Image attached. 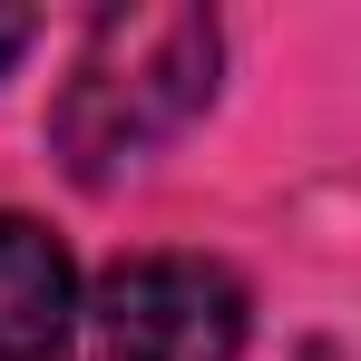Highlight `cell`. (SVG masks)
Instances as JSON below:
<instances>
[{"label": "cell", "mask_w": 361, "mask_h": 361, "mask_svg": "<svg viewBox=\"0 0 361 361\" xmlns=\"http://www.w3.org/2000/svg\"><path fill=\"white\" fill-rule=\"evenodd\" d=\"M78 322V274L30 215H0V361H59Z\"/></svg>", "instance_id": "obj_3"}, {"label": "cell", "mask_w": 361, "mask_h": 361, "mask_svg": "<svg viewBox=\"0 0 361 361\" xmlns=\"http://www.w3.org/2000/svg\"><path fill=\"white\" fill-rule=\"evenodd\" d=\"M205 98H215V20L185 0H147V10H108L88 30L59 108H49V137H59L68 176L108 185L147 147H166Z\"/></svg>", "instance_id": "obj_1"}, {"label": "cell", "mask_w": 361, "mask_h": 361, "mask_svg": "<svg viewBox=\"0 0 361 361\" xmlns=\"http://www.w3.org/2000/svg\"><path fill=\"white\" fill-rule=\"evenodd\" d=\"M244 293L195 254H137L88 302V361H235Z\"/></svg>", "instance_id": "obj_2"}, {"label": "cell", "mask_w": 361, "mask_h": 361, "mask_svg": "<svg viewBox=\"0 0 361 361\" xmlns=\"http://www.w3.org/2000/svg\"><path fill=\"white\" fill-rule=\"evenodd\" d=\"M30 30H39V20H30V10H0V68L20 59V49H30Z\"/></svg>", "instance_id": "obj_4"}]
</instances>
